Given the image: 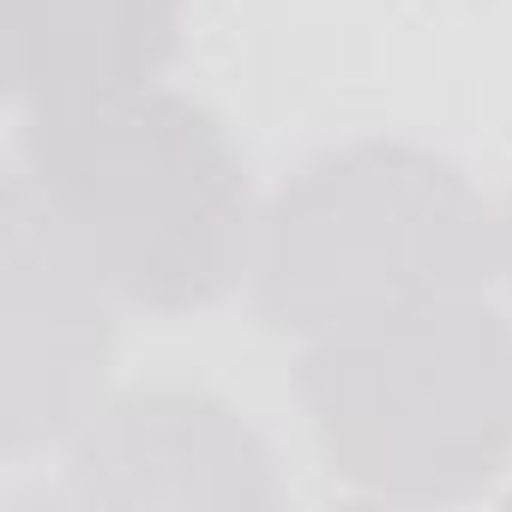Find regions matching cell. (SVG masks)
Instances as JSON below:
<instances>
[{
	"instance_id": "1",
	"label": "cell",
	"mask_w": 512,
	"mask_h": 512,
	"mask_svg": "<svg viewBox=\"0 0 512 512\" xmlns=\"http://www.w3.org/2000/svg\"><path fill=\"white\" fill-rule=\"evenodd\" d=\"M19 175L91 272L145 314H193L253 278L266 211L229 127L181 91L31 115Z\"/></svg>"
},
{
	"instance_id": "2",
	"label": "cell",
	"mask_w": 512,
	"mask_h": 512,
	"mask_svg": "<svg viewBox=\"0 0 512 512\" xmlns=\"http://www.w3.org/2000/svg\"><path fill=\"white\" fill-rule=\"evenodd\" d=\"M500 278V211L422 145L362 139L278 187L253 247V308L272 332L332 338Z\"/></svg>"
},
{
	"instance_id": "3",
	"label": "cell",
	"mask_w": 512,
	"mask_h": 512,
	"mask_svg": "<svg viewBox=\"0 0 512 512\" xmlns=\"http://www.w3.org/2000/svg\"><path fill=\"white\" fill-rule=\"evenodd\" d=\"M296 386L326 464L374 500H464L512 464V320L482 296L314 338Z\"/></svg>"
},
{
	"instance_id": "4",
	"label": "cell",
	"mask_w": 512,
	"mask_h": 512,
	"mask_svg": "<svg viewBox=\"0 0 512 512\" xmlns=\"http://www.w3.org/2000/svg\"><path fill=\"white\" fill-rule=\"evenodd\" d=\"M115 290L61 235L31 181L13 169L0 193V446L31 452L73 440L103 404L115 362Z\"/></svg>"
},
{
	"instance_id": "5",
	"label": "cell",
	"mask_w": 512,
	"mask_h": 512,
	"mask_svg": "<svg viewBox=\"0 0 512 512\" xmlns=\"http://www.w3.org/2000/svg\"><path fill=\"white\" fill-rule=\"evenodd\" d=\"M67 494L79 506H278V470L217 392L133 386L85 416L67 452Z\"/></svg>"
},
{
	"instance_id": "6",
	"label": "cell",
	"mask_w": 512,
	"mask_h": 512,
	"mask_svg": "<svg viewBox=\"0 0 512 512\" xmlns=\"http://www.w3.org/2000/svg\"><path fill=\"white\" fill-rule=\"evenodd\" d=\"M181 43V0H0V73L25 115L145 91Z\"/></svg>"
},
{
	"instance_id": "7",
	"label": "cell",
	"mask_w": 512,
	"mask_h": 512,
	"mask_svg": "<svg viewBox=\"0 0 512 512\" xmlns=\"http://www.w3.org/2000/svg\"><path fill=\"white\" fill-rule=\"evenodd\" d=\"M500 278H506V290H512V193H506V205H500Z\"/></svg>"
}]
</instances>
